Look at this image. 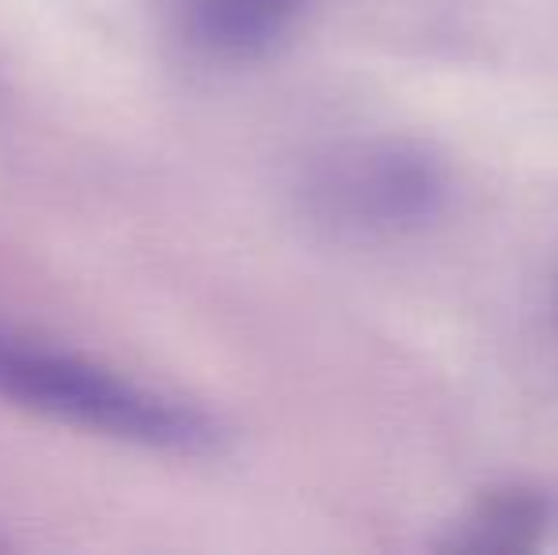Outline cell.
<instances>
[{
  "label": "cell",
  "mask_w": 558,
  "mask_h": 555,
  "mask_svg": "<svg viewBox=\"0 0 558 555\" xmlns=\"http://www.w3.org/2000/svg\"><path fill=\"white\" fill-rule=\"evenodd\" d=\"M0 400L175 457H202L225 445V426L209 411L8 324H0Z\"/></svg>",
  "instance_id": "1"
},
{
  "label": "cell",
  "mask_w": 558,
  "mask_h": 555,
  "mask_svg": "<svg viewBox=\"0 0 558 555\" xmlns=\"http://www.w3.org/2000/svg\"><path fill=\"white\" fill-rule=\"evenodd\" d=\"M304 194L312 214L342 237L399 240L445 214L452 171L441 153L414 137H368L327 153Z\"/></svg>",
  "instance_id": "2"
},
{
  "label": "cell",
  "mask_w": 558,
  "mask_h": 555,
  "mask_svg": "<svg viewBox=\"0 0 558 555\" xmlns=\"http://www.w3.org/2000/svg\"><path fill=\"white\" fill-rule=\"evenodd\" d=\"M551 529V503L544 491L501 483L475 495L441 533L445 552H529Z\"/></svg>",
  "instance_id": "3"
},
{
  "label": "cell",
  "mask_w": 558,
  "mask_h": 555,
  "mask_svg": "<svg viewBox=\"0 0 558 555\" xmlns=\"http://www.w3.org/2000/svg\"><path fill=\"white\" fill-rule=\"evenodd\" d=\"M304 0H191V23L202 46L221 58H258L289 27Z\"/></svg>",
  "instance_id": "4"
}]
</instances>
